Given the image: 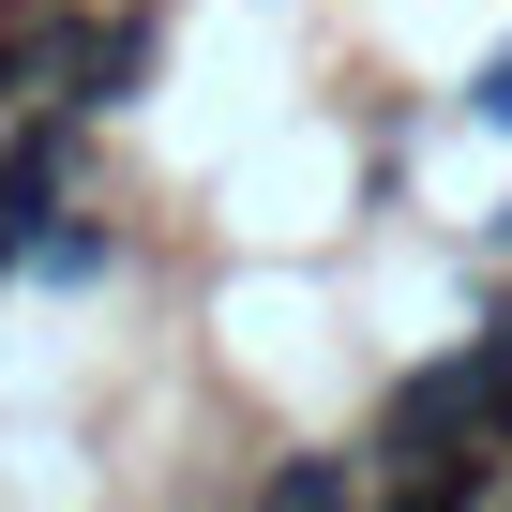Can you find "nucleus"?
<instances>
[{
	"label": "nucleus",
	"mask_w": 512,
	"mask_h": 512,
	"mask_svg": "<svg viewBox=\"0 0 512 512\" xmlns=\"http://www.w3.org/2000/svg\"><path fill=\"white\" fill-rule=\"evenodd\" d=\"M0 16H31V0H0Z\"/></svg>",
	"instance_id": "39448f33"
},
{
	"label": "nucleus",
	"mask_w": 512,
	"mask_h": 512,
	"mask_svg": "<svg viewBox=\"0 0 512 512\" xmlns=\"http://www.w3.org/2000/svg\"><path fill=\"white\" fill-rule=\"evenodd\" d=\"M91 136H106V121H76V106H16V121H0V226H16V241H46V226L76 211Z\"/></svg>",
	"instance_id": "f257e3e1"
},
{
	"label": "nucleus",
	"mask_w": 512,
	"mask_h": 512,
	"mask_svg": "<svg viewBox=\"0 0 512 512\" xmlns=\"http://www.w3.org/2000/svg\"><path fill=\"white\" fill-rule=\"evenodd\" d=\"M16 272H31V241H16V226H0V287H16Z\"/></svg>",
	"instance_id": "20e7f679"
},
{
	"label": "nucleus",
	"mask_w": 512,
	"mask_h": 512,
	"mask_svg": "<svg viewBox=\"0 0 512 512\" xmlns=\"http://www.w3.org/2000/svg\"><path fill=\"white\" fill-rule=\"evenodd\" d=\"M467 362H482V392H497V437H512V302H497V317L467 332Z\"/></svg>",
	"instance_id": "7ed1b4c3"
},
{
	"label": "nucleus",
	"mask_w": 512,
	"mask_h": 512,
	"mask_svg": "<svg viewBox=\"0 0 512 512\" xmlns=\"http://www.w3.org/2000/svg\"><path fill=\"white\" fill-rule=\"evenodd\" d=\"M241 512H362V452H287Z\"/></svg>",
	"instance_id": "f03ea898"
}]
</instances>
